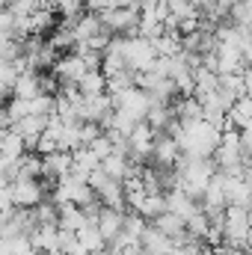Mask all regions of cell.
I'll return each mask as SVG.
<instances>
[{
  "label": "cell",
  "mask_w": 252,
  "mask_h": 255,
  "mask_svg": "<svg viewBox=\"0 0 252 255\" xmlns=\"http://www.w3.org/2000/svg\"><path fill=\"white\" fill-rule=\"evenodd\" d=\"M163 133L175 139L181 157H211L214 148L220 145V130L211 128L208 122H202V119H196V122H178V119H172Z\"/></svg>",
  "instance_id": "6da1fadb"
},
{
  "label": "cell",
  "mask_w": 252,
  "mask_h": 255,
  "mask_svg": "<svg viewBox=\"0 0 252 255\" xmlns=\"http://www.w3.org/2000/svg\"><path fill=\"white\" fill-rule=\"evenodd\" d=\"M113 45H116V51H119V57H122V63H125V68L130 74L148 71L154 65V60H157L151 42L136 36V33L133 36H113Z\"/></svg>",
  "instance_id": "7a4b0ae2"
},
{
  "label": "cell",
  "mask_w": 252,
  "mask_h": 255,
  "mask_svg": "<svg viewBox=\"0 0 252 255\" xmlns=\"http://www.w3.org/2000/svg\"><path fill=\"white\" fill-rule=\"evenodd\" d=\"M250 244V208L226 205L223 208V247L247 250Z\"/></svg>",
  "instance_id": "3957f363"
},
{
  "label": "cell",
  "mask_w": 252,
  "mask_h": 255,
  "mask_svg": "<svg viewBox=\"0 0 252 255\" xmlns=\"http://www.w3.org/2000/svg\"><path fill=\"white\" fill-rule=\"evenodd\" d=\"M9 196H12V205H15V208L30 211V208H36L48 193H45V187H42V178H39V181L15 178V181H9Z\"/></svg>",
  "instance_id": "277c9868"
},
{
  "label": "cell",
  "mask_w": 252,
  "mask_h": 255,
  "mask_svg": "<svg viewBox=\"0 0 252 255\" xmlns=\"http://www.w3.org/2000/svg\"><path fill=\"white\" fill-rule=\"evenodd\" d=\"M148 107H151V98H148V92H142L139 86H127L125 92L113 95V110H125V113H130L136 122L145 119Z\"/></svg>",
  "instance_id": "5b68a950"
},
{
  "label": "cell",
  "mask_w": 252,
  "mask_h": 255,
  "mask_svg": "<svg viewBox=\"0 0 252 255\" xmlns=\"http://www.w3.org/2000/svg\"><path fill=\"white\" fill-rule=\"evenodd\" d=\"M223 196H226V205L250 208V175H223Z\"/></svg>",
  "instance_id": "8992f818"
},
{
  "label": "cell",
  "mask_w": 252,
  "mask_h": 255,
  "mask_svg": "<svg viewBox=\"0 0 252 255\" xmlns=\"http://www.w3.org/2000/svg\"><path fill=\"white\" fill-rule=\"evenodd\" d=\"M148 160L154 163V169H175V163H178V145H175V139L166 136V133H157Z\"/></svg>",
  "instance_id": "52a82bcc"
},
{
  "label": "cell",
  "mask_w": 252,
  "mask_h": 255,
  "mask_svg": "<svg viewBox=\"0 0 252 255\" xmlns=\"http://www.w3.org/2000/svg\"><path fill=\"white\" fill-rule=\"evenodd\" d=\"M54 74L60 77L63 86H77V80L86 74V65L77 54H63L57 63H54Z\"/></svg>",
  "instance_id": "ba28073f"
},
{
  "label": "cell",
  "mask_w": 252,
  "mask_h": 255,
  "mask_svg": "<svg viewBox=\"0 0 252 255\" xmlns=\"http://www.w3.org/2000/svg\"><path fill=\"white\" fill-rule=\"evenodd\" d=\"M30 247L45 255H60V229L57 226H36L30 235Z\"/></svg>",
  "instance_id": "9c48e42d"
},
{
  "label": "cell",
  "mask_w": 252,
  "mask_h": 255,
  "mask_svg": "<svg viewBox=\"0 0 252 255\" xmlns=\"http://www.w3.org/2000/svg\"><path fill=\"white\" fill-rule=\"evenodd\" d=\"M104 27H101V21H98V15H92V12H80L71 24H68V33H71V39H74V45H83L86 39H92L95 33H101Z\"/></svg>",
  "instance_id": "30bf717a"
},
{
  "label": "cell",
  "mask_w": 252,
  "mask_h": 255,
  "mask_svg": "<svg viewBox=\"0 0 252 255\" xmlns=\"http://www.w3.org/2000/svg\"><path fill=\"white\" fill-rule=\"evenodd\" d=\"M172 247H175V244H172L166 235H160L151 223H148L145 232L139 235V250H142V255H169Z\"/></svg>",
  "instance_id": "8fae6325"
},
{
  "label": "cell",
  "mask_w": 252,
  "mask_h": 255,
  "mask_svg": "<svg viewBox=\"0 0 252 255\" xmlns=\"http://www.w3.org/2000/svg\"><path fill=\"white\" fill-rule=\"evenodd\" d=\"M68 172H71V151H54V154L42 157V178L57 181Z\"/></svg>",
  "instance_id": "7c38bea8"
},
{
  "label": "cell",
  "mask_w": 252,
  "mask_h": 255,
  "mask_svg": "<svg viewBox=\"0 0 252 255\" xmlns=\"http://www.w3.org/2000/svg\"><path fill=\"white\" fill-rule=\"evenodd\" d=\"M122 217H125V211H113V208H101V211H98L95 229H98V235L104 238V244H110V241L122 232Z\"/></svg>",
  "instance_id": "4fadbf2b"
},
{
  "label": "cell",
  "mask_w": 252,
  "mask_h": 255,
  "mask_svg": "<svg viewBox=\"0 0 252 255\" xmlns=\"http://www.w3.org/2000/svg\"><path fill=\"white\" fill-rule=\"evenodd\" d=\"M163 202H166V211H169V214H175L181 223L199 211V202H193V199L184 196L181 190H166V193H163Z\"/></svg>",
  "instance_id": "5bb4252c"
},
{
  "label": "cell",
  "mask_w": 252,
  "mask_h": 255,
  "mask_svg": "<svg viewBox=\"0 0 252 255\" xmlns=\"http://www.w3.org/2000/svg\"><path fill=\"white\" fill-rule=\"evenodd\" d=\"M9 95L18 98V101H30V98H36V95H39V71H30V68L21 71V74L15 77Z\"/></svg>",
  "instance_id": "9a60e30c"
},
{
  "label": "cell",
  "mask_w": 252,
  "mask_h": 255,
  "mask_svg": "<svg viewBox=\"0 0 252 255\" xmlns=\"http://www.w3.org/2000/svg\"><path fill=\"white\" fill-rule=\"evenodd\" d=\"M250 122H252V101H250V95L235 98V101H232V107H229V113H226V125L235 128V130H244V128H250Z\"/></svg>",
  "instance_id": "2e32d148"
},
{
  "label": "cell",
  "mask_w": 252,
  "mask_h": 255,
  "mask_svg": "<svg viewBox=\"0 0 252 255\" xmlns=\"http://www.w3.org/2000/svg\"><path fill=\"white\" fill-rule=\"evenodd\" d=\"M86 226V217H83V208L77 205H57V229L63 232H80Z\"/></svg>",
  "instance_id": "e0dca14e"
},
{
  "label": "cell",
  "mask_w": 252,
  "mask_h": 255,
  "mask_svg": "<svg viewBox=\"0 0 252 255\" xmlns=\"http://www.w3.org/2000/svg\"><path fill=\"white\" fill-rule=\"evenodd\" d=\"M98 169V157L86 148V145H80V148H74L71 151V175H77V178H86L89 172H95Z\"/></svg>",
  "instance_id": "ac0fdd59"
},
{
  "label": "cell",
  "mask_w": 252,
  "mask_h": 255,
  "mask_svg": "<svg viewBox=\"0 0 252 255\" xmlns=\"http://www.w3.org/2000/svg\"><path fill=\"white\" fill-rule=\"evenodd\" d=\"M24 151H27V145H24V139H21L15 130H0V157H3V160L15 163Z\"/></svg>",
  "instance_id": "d6986e66"
},
{
  "label": "cell",
  "mask_w": 252,
  "mask_h": 255,
  "mask_svg": "<svg viewBox=\"0 0 252 255\" xmlns=\"http://www.w3.org/2000/svg\"><path fill=\"white\" fill-rule=\"evenodd\" d=\"M163 211H166L163 193H145V196L139 199L136 211H130V214H136V217H142V220L148 223V220H154V217H157V214H163Z\"/></svg>",
  "instance_id": "ffe728a7"
},
{
  "label": "cell",
  "mask_w": 252,
  "mask_h": 255,
  "mask_svg": "<svg viewBox=\"0 0 252 255\" xmlns=\"http://www.w3.org/2000/svg\"><path fill=\"white\" fill-rule=\"evenodd\" d=\"M98 169L107 175V178H116V181H122L127 172H130V160L122 157V154H107L101 163H98Z\"/></svg>",
  "instance_id": "44dd1931"
},
{
  "label": "cell",
  "mask_w": 252,
  "mask_h": 255,
  "mask_svg": "<svg viewBox=\"0 0 252 255\" xmlns=\"http://www.w3.org/2000/svg\"><path fill=\"white\" fill-rule=\"evenodd\" d=\"M151 48L157 57H178L181 54V36L178 33H160L157 39H151Z\"/></svg>",
  "instance_id": "7402d4cb"
},
{
  "label": "cell",
  "mask_w": 252,
  "mask_h": 255,
  "mask_svg": "<svg viewBox=\"0 0 252 255\" xmlns=\"http://www.w3.org/2000/svg\"><path fill=\"white\" fill-rule=\"evenodd\" d=\"M74 238H77V244L86 250V253H101V250H107V244H104V238L98 235V229L95 226H83L80 232H74Z\"/></svg>",
  "instance_id": "603a6c76"
},
{
  "label": "cell",
  "mask_w": 252,
  "mask_h": 255,
  "mask_svg": "<svg viewBox=\"0 0 252 255\" xmlns=\"http://www.w3.org/2000/svg\"><path fill=\"white\" fill-rule=\"evenodd\" d=\"M77 92H80L83 98L101 95V92H104V74H101V71H86V74L77 80Z\"/></svg>",
  "instance_id": "cb8c5ba5"
},
{
  "label": "cell",
  "mask_w": 252,
  "mask_h": 255,
  "mask_svg": "<svg viewBox=\"0 0 252 255\" xmlns=\"http://www.w3.org/2000/svg\"><path fill=\"white\" fill-rule=\"evenodd\" d=\"M33 220H36V226H57V205L45 196V199L33 208Z\"/></svg>",
  "instance_id": "d4e9b609"
},
{
  "label": "cell",
  "mask_w": 252,
  "mask_h": 255,
  "mask_svg": "<svg viewBox=\"0 0 252 255\" xmlns=\"http://www.w3.org/2000/svg\"><path fill=\"white\" fill-rule=\"evenodd\" d=\"M86 148H89V151H92V154L98 157V163H101V160H104L107 154H113V142H110V139H107L104 133H101V136H95V139H92V142H89Z\"/></svg>",
  "instance_id": "484cf974"
},
{
  "label": "cell",
  "mask_w": 252,
  "mask_h": 255,
  "mask_svg": "<svg viewBox=\"0 0 252 255\" xmlns=\"http://www.w3.org/2000/svg\"><path fill=\"white\" fill-rule=\"evenodd\" d=\"M77 136H80V145H89L95 136H101V125H95V122H77Z\"/></svg>",
  "instance_id": "4316f807"
},
{
  "label": "cell",
  "mask_w": 252,
  "mask_h": 255,
  "mask_svg": "<svg viewBox=\"0 0 252 255\" xmlns=\"http://www.w3.org/2000/svg\"><path fill=\"white\" fill-rule=\"evenodd\" d=\"M217 3H220V6H223V9H232V6H235V3H244V0H217Z\"/></svg>",
  "instance_id": "83f0119b"
},
{
  "label": "cell",
  "mask_w": 252,
  "mask_h": 255,
  "mask_svg": "<svg viewBox=\"0 0 252 255\" xmlns=\"http://www.w3.org/2000/svg\"><path fill=\"white\" fill-rule=\"evenodd\" d=\"M27 255H45V253H39V250H30V253H27Z\"/></svg>",
  "instance_id": "f1b7e54d"
},
{
  "label": "cell",
  "mask_w": 252,
  "mask_h": 255,
  "mask_svg": "<svg viewBox=\"0 0 252 255\" xmlns=\"http://www.w3.org/2000/svg\"><path fill=\"white\" fill-rule=\"evenodd\" d=\"M139 255H142V253H139Z\"/></svg>",
  "instance_id": "f546056e"
}]
</instances>
